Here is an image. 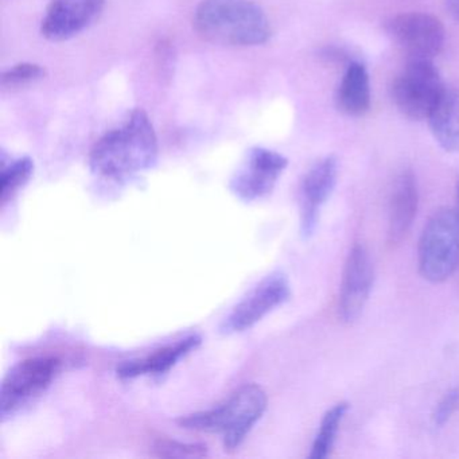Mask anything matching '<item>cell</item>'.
Returning a JSON list of instances; mask_svg holds the SVG:
<instances>
[{
	"label": "cell",
	"instance_id": "20",
	"mask_svg": "<svg viewBox=\"0 0 459 459\" xmlns=\"http://www.w3.org/2000/svg\"><path fill=\"white\" fill-rule=\"evenodd\" d=\"M154 451L162 458H201L208 454V447L204 445H189L171 439H158Z\"/></svg>",
	"mask_w": 459,
	"mask_h": 459
},
{
	"label": "cell",
	"instance_id": "8",
	"mask_svg": "<svg viewBox=\"0 0 459 459\" xmlns=\"http://www.w3.org/2000/svg\"><path fill=\"white\" fill-rule=\"evenodd\" d=\"M291 297L289 281L281 273H271L248 292L222 321V334H236L254 327Z\"/></svg>",
	"mask_w": 459,
	"mask_h": 459
},
{
	"label": "cell",
	"instance_id": "3",
	"mask_svg": "<svg viewBox=\"0 0 459 459\" xmlns=\"http://www.w3.org/2000/svg\"><path fill=\"white\" fill-rule=\"evenodd\" d=\"M267 394L257 384H246L211 410L182 416V429L221 435L225 450L240 447L267 410Z\"/></svg>",
	"mask_w": 459,
	"mask_h": 459
},
{
	"label": "cell",
	"instance_id": "15",
	"mask_svg": "<svg viewBox=\"0 0 459 459\" xmlns=\"http://www.w3.org/2000/svg\"><path fill=\"white\" fill-rule=\"evenodd\" d=\"M338 109L348 117H362L370 108L369 74L361 63L346 68L335 96Z\"/></svg>",
	"mask_w": 459,
	"mask_h": 459
},
{
	"label": "cell",
	"instance_id": "17",
	"mask_svg": "<svg viewBox=\"0 0 459 459\" xmlns=\"http://www.w3.org/2000/svg\"><path fill=\"white\" fill-rule=\"evenodd\" d=\"M348 410V403H338L325 413L318 434L311 446V453L308 455L311 459H324L330 455Z\"/></svg>",
	"mask_w": 459,
	"mask_h": 459
},
{
	"label": "cell",
	"instance_id": "12",
	"mask_svg": "<svg viewBox=\"0 0 459 459\" xmlns=\"http://www.w3.org/2000/svg\"><path fill=\"white\" fill-rule=\"evenodd\" d=\"M338 177V160L334 155L318 160L306 173L300 185V230L310 238L318 224L319 212L334 190Z\"/></svg>",
	"mask_w": 459,
	"mask_h": 459
},
{
	"label": "cell",
	"instance_id": "9",
	"mask_svg": "<svg viewBox=\"0 0 459 459\" xmlns=\"http://www.w3.org/2000/svg\"><path fill=\"white\" fill-rule=\"evenodd\" d=\"M287 165L289 160L279 152L255 147L249 150L243 165L230 179V190L246 203L262 200L273 193Z\"/></svg>",
	"mask_w": 459,
	"mask_h": 459
},
{
	"label": "cell",
	"instance_id": "23",
	"mask_svg": "<svg viewBox=\"0 0 459 459\" xmlns=\"http://www.w3.org/2000/svg\"><path fill=\"white\" fill-rule=\"evenodd\" d=\"M456 200H458V206H456V212L459 213V182H458V190H456Z\"/></svg>",
	"mask_w": 459,
	"mask_h": 459
},
{
	"label": "cell",
	"instance_id": "16",
	"mask_svg": "<svg viewBox=\"0 0 459 459\" xmlns=\"http://www.w3.org/2000/svg\"><path fill=\"white\" fill-rule=\"evenodd\" d=\"M429 123L435 141L443 150L459 152V88H446Z\"/></svg>",
	"mask_w": 459,
	"mask_h": 459
},
{
	"label": "cell",
	"instance_id": "4",
	"mask_svg": "<svg viewBox=\"0 0 459 459\" xmlns=\"http://www.w3.org/2000/svg\"><path fill=\"white\" fill-rule=\"evenodd\" d=\"M419 271L426 281L442 283L459 267V213L437 209L424 225L419 240Z\"/></svg>",
	"mask_w": 459,
	"mask_h": 459
},
{
	"label": "cell",
	"instance_id": "7",
	"mask_svg": "<svg viewBox=\"0 0 459 459\" xmlns=\"http://www.w3.org/2000/svg\"><path fill=\"white\" fill-rule=\"evenodd\" d=\"M394 44L407 53L408 60H434L445 47L442 22L426 13H404L392 17L385 25Z\"/></svg>",
	"mask_w": 459,
	"mask_h": 459
},
{
	"label": "cell",
	"instance_id": "6",
	"mask_svg": "<svg viewBox=\"0 0 459 459\" xmlns=\"http://www.w3.org/2000/svg\"><path fill=\"white\" fill-rule=\"evenodd\" d=\"M61 369L57 357H34L18 362L4 376L0 391V416L14 415L26 403L41 394Z\"/></svg>",
	"mask_w": 459,
	"mask_h": 459
},
{
	"label": "cell",
	"instance_id": "21",
	"mask_svg": "<svg viewBox=\"0 0 459 459\" xmlns=\"http://www.w3.org/2000/svg\"><path fill=\"white\" fill-rule=\"evenodd\" d=\"M459 410V388H453L445 394V396L437 403L434 413H432V423L435 427H442L450 420L451 416Z\"/></svg>",
	"mask_w": 459,
	"mask_h": 459
},
{
	"label": "cell",
	"instance_id": "11",
	"mask_svg": "<svg viewBox=\"0 0 459 459\" xmlns=\"http://www.w3.org/2000/svg\"><path fill=\"white\" fill-rule=\"evenodd\" d=\"M106 0H52L41 34L53 42L66 41L90 28L103 13Z\"/></svg>",
	"mask_w": 459,
	"mask_h": 459
},
{
	"label": "cell",
	"instance_id": "14",
	"mask_svg": "<svg viewBox=\"0 0 459 459\" xmlns=\"http://www.w3.org/2000/svg\"><path fill=\"white\" fill-rule=\"evenodd\" d=\"M201 337L198 334L187 335L174 345L165 346L155 353L150 354L146 359H133L123 362L117 367V372L120 378H134L144 375H163L169 372L179 359H184L190 351L201 345Z\"/></svg>",
	"mask_w": 459,
	"mask_h": 459
},
{
	"label": "cell",
	"instance_id": "22",
	"mask_svg": "<svg viewBox=\"0 0 459 459\" xmlns=\"http://www.w3.org/2000/svg\"><path fill=\"white\" fill-rule=\"evenodd\" d=\"M443 6L447 14L459 23V0H443Z\"/></svg>",
	"mask_w": 459,
	"mask_h": 459
},
{
	"label": "cell",
	"instance_id": "19",
	"mask_svg": "<svg viewBox=\"0 0 459 459\" xmlns=\"http://www.w3.org/2000/svg\"><path fill=\"white\" fill-rule=\"evenodd\" d=\"M45 76H47V69L44 66L39 65V64L23 63L4 72L2 76V85L10 90L25 87L31 82L45 79Z\"/></svg>",
	"mask_w": 459,
	"mask_h": 459
},
{
	"label": "cell",
	"instance_id": "10",
	"mask_svg": "<svg viewBox=\"0 0 459 459\" xmlns=\"http://www.w3.org/2000/svg\"><path fill=\"white\" fill-rule=\"evenodd\" d=\"M373 263L362 244H356L349 252L341 281L338 311L345 324H353L361 316L372 291Z\"/></svg>",
	"mask_w": 459,
	"mask_h": 459
},
{
	"label": "cell",
	"instance_id": "5",
	"mask_svg": "<svg viewBox=\"0 0 459 459\" xmlns=\"http://www.w3.org/2000/svg\"><path fill=\"white\" fill-rule=\"evenodd\" d=\"M445 91L431 60H408L392 82L391 95L400 114L411 120H429Z\"/></svg>",
	"mask_w": 459,
	"mask_h": 459
},
{
	"label": "cell",
	"instance_id": "2",
	"mask_svg": "<svg viewBox=\"0 0 459 459\" xmlns=\"http://www.w3.org/2000/svg\"><path fill=\"white\" fill-rule=\"evenodd\" d=\"M193 25L204 39L225 47H259L273 36L267 14L254 0H201Z\"/></svg>",
	"mask_w": 459,
	"mask_h": 459
},
{
	"label": "cell",
	"instance_id": "1",
	"mask_svg": "<svg viewBox=\"0 0 459 459\" xmlns=\"http://www.w3.org/2000/svg\"><path fill=\"white\" fill-rule=\"evenodd\" d=\"M158 160V139L150 117L135 109L122 127L101 136L91 150V170L112 181H123L149 170Z\"/></svg>",
	"mask_w": 459,
	"mask_h": 459
},
{
	"label": "cell",
	"instance_id": "18",
	"mask_svg": "<svg viewBox=\"0 0 459 459\" xmlns=\"http://www.w3.org/2000/svg\"><path fill=\"white\" fill-rule=\"evenodd\" d=\"M34 173V162L29 157L20 158L2 170L0 177V201L6 205L21 187L28 184Z\"/></svg>",
	"mask_w": 459,
	"mask_h": 459
},
{
	"label": "cell",
	"instance_id": "13",
	"mask_svg": "<svg viewBox=\"0 0 459 459\" xmlns=\"http://www.w3.org/2000/svg\"><path fill=\"white\" fill-rule=\"evenodd\" d=\"M419 205V192L412 171L405 170L397 177L389 197L388 238L397 244L405 238Z\"/></svg>",
	"mask_w": 459,
	"mask_h": 459
}]
</instances>
